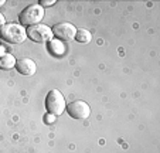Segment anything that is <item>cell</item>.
Instances as JSON below:
<instances>
[{
    "mask_svg": "<svg viewBox=\"0 0 160 153\" xmlns=\"http://www.w3.org/2000/svg\"><path fill=\"white\" fill-rule=\"evenodd\" d=\"M0 38L12 44H20L27 38V33H26V28L20 24L6 23L0 28Z\"/></svg>",
    "mask_w": 160,
    "mask_h": 153,
    "instance_id": "obj_1",
    "label": "cell"
},
{
    "mask_svg": "<svg viewBox=\"0 0 160 153\" xmlns=\"http://www.w3.org/2000/svg\"><path fill=\"white\" fill-rule=\"evenodd\" d=\"M42 18H44V9L40 4H30L24 10H21L18 14V21H20V26H23V27L40 24Z\"/></svg>",
    "mask_w": 160,
    "mask_h": 153,
    "instance_id": "obj_2",
    "label": "cell"
},
{
    "mask_svg": "<svg viewBox=\"0 0 160 153\" xmlns=\"http://www.w3.org/2000/svg\"><path fill=\"white\" fill-rule=\"evenodd\" d=\"M65 98L58 89H51L47 94V96H45V109H47L48 114L54 115V116H60L65 111Z\"/></svg>",
    "mask_w": 160,
    "mask_h": 153,
    "instance_id": "obj_3",
    "label": "cell"
},
{
    "mask_svg": "<svg viewBox=\"0 0 160 153\" xmlns=\"http://www.w3.org/2000/svg\"><path fill=\"white\" fill-rule=\"evenodd\" d=\"M27 37L36 43H50L52 40V30L51 27L45 26V24H36L26 28Z\"/></svg>",
    "mask_w": 160,
    "mask_h": 153,
    "instance_id": "obj_4",
    "label": "cell"
},
{
    "mask_svg": "<svg viewBox=\"0 0 160 153\" xmlns=\"http://www.w3.org/2000/svg\"><path fill=\"white\" fill-rule=\"evenodd\" d=\"M67 112L70 115L71 118L74 119H79V120H84L88 119L91 115V108L88 105L87 102L84 101H72L67 105Z\"/></svg>",
    "mask_w": 160,
    "mask_h": 153,
    "instance_id": "obj_5",
    "label": "cell"
},
{
    "mask_svg": "<svg viewBox=\"0 0 160 153\" xmlns=\"http://www.w3.org/2000/svg\"><path fill=\"white\" fill-rule=\"evenodd\" d=\"M52 34L57 37L58 40H65V41H70V40L75 38V34L78 28L71 23H58L55 24L54 27H51Z\"/></svg>",
    "mask_w": 160,
    "mask_h": 153,
    "instance_id": "obj_6",
    "label": "cell"
},
{
    "mask_svg": "<svg viewBox=\"0 0 160 153\" xmlns=\"http://www.w3.org/2000/svg\"><path fill=\"white\" fill-rule=\"evenodd\" d=\"M16 69L20 72L21 75H33L37 71V65L33 60L30 58H20L16 61Z\"/></svg>",
    "mask_w": 160,
    "mask_h": 153,
    "instance_id": "obj_7",
    "label": "cell"
},
{
    "mask_svg": "<svg viewBox=\"0 0 160 153\" xmlns=\"http://www.w3.org/2000/svg\"><path fill=\"white\" fill-rule=\"evenodd\" d=\"M48 48L50 51H51V54L55 55V57H61V55H64V53H65V47H64L62 41L61 40H51V41L48 43Z\"/></svg>",
    "mask_w": 160,
    "mask_h": 153,
    "instance_id": "obj_8",
    "label": "cell"
},
{
    "mask_svg": "<svg viewBox=\"0 0 160 153\" xmlns=\"http://www.w3.org/2000/svg\"><path fill=\"white\" fill-rule=\"evenodd\" d=\"M16 58L12 54H4L0 55V69H12L13 67H16Z\"/></svg>",
    "mask_w": 160,
    "mask_h": 153,
    "instance_id": "obj_9",
    "label": "cell"
},
{
    "mask_svg": "<svg viewBox=\"0 0 160 153\" xmlns=\"http://www.w3.org/2000/svg\"><path fill=\"white\" fill-rule=\"evenodd\" d=\"M75 40L78 43H81V44H87V43H89L92 40V34L87 28H79V30H77Z\"/></svg>",
    "mask_w": 160,
    "mask_h": 153,
    "instance_id": "obj_10",
    "label": "cell"
},
{
    "mask_svg": "<svg viewBox=\"0 0 160 153\" xmlns=\"http://www.w3.org/2000/svg\"><path fill=\"white\" fill-rule=\"evenodd\" d=\"M38 4L44 9V7H48V6H52V4H55V0H40Z\"/></svg>",
    "mask_w": 160,
    "mask_h": 153,
    "instance_id": "obj_11",
    "label": "cell"
},
{
    "mask_svg": "<svg viewBox=\"0 0 160 153\" xmlns=\"http://www.w3.org/2000/svg\"><path fill=\"white\" fill-rule=\"evenodd\" d=\"M54 120H55V116L54 115H51V114H47L44 116V122L45 123H54Z\"/></svg>",
    "mask_w": 160,
    "mask_h": 153,
    "instance_id": "obj_12",
    "label": "cell"
},
{
    "mask_svg": "<svg viewBox=\"0 0 160 153\" xmlns=\"http://www.w3.org/2000/svg\"><path fill=\"white\" fill-rule=\"evenodd\" d=\"M4 24H6V17H4V16L2 14V13H0V28L3 27Z\"/></svg>",
    "mask_w": 160,
    "mask_h": 153,
    "instance_id": "obj_13",
    "label": "cell"
},
{
    "mask_svg": "<svg viewBox=\"0 0 160 153\" xmlns=\"http://www.w3.org/2000/svg\"><path fill=\"white\" fill-rule=\"evenodd\" d=\"M4 54H6V50H4V48L0 45V55H4Z\"/></svg>",
    "mask_w": 160,
    "mask_h": 153,
    "instance_id": "obj_14",
    "label": "cell"
},
{
    "mask_svg": "<svg viewBox=\"0 0 160 153\" xmlns=\"http://www.w3.org/2000/svg\"><path fill=\"white\" fill-rule=\"evenodd\" d=\"M4 3H6V2H4V0H0V6H3Z\"/></svg>",
    "mask_w": 160,
    "mask_h": 153,
    "instance_id": "obj_15",
    "label": "cell"
},
{
    "mask_svg": "<svg viewBox=\"0 0 160 153\" xmlns=\"http://www.w3.org/2000/svg\"><path fill=\"white\" fill-rule=\"evenodd\" d=\"M0 40H2V38H0Z\"/></svg>",
    "mask_w": 160,
    "mask_h": 153,
    "instance_id": "obj_16",
    "label": "cell"
}]
</instances>
